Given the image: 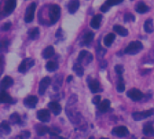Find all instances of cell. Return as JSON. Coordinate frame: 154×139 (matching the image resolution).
I'll list each match as a JSON object with an SVG mask.
<instances>
[{"label":"cell","mask_w":154,"mask_h":139,"mask_svg":"<svg viewBox=\"0 0 154 139\" xmlns=\"http://www.w3.org/2000/svg\"><path fill=\"white\" fill-rule=\"evenodd\" d=\"M89 139H94V137H90V138Z\"/></svg>","instance_id":"cell-45"},{"label":"cell","mask_w":154,"mask_h":139,"mask_svg":"<svg viewBox=\"0 0 154 139\" xmlns=\"http://www.w3.org/2000/svg\"><path fill=\"white\" fill-rule=\"evenodd\" d=\"M37 103H38V98L36 96H28L23 100L24 106L29 109H34Z\"/></svg>","instance_id":"cell-10"},{"label":"cell","mask_w":154,"mask_h":139,"mask_svg":"<svg viewBox=\"0 0 154 139\" xmlns=\"http://www.w3.org/2000/svg\"><path fill=\"white\" fill-rule=\"evenodd\" d=\"M10 121L13 124H21V118L17 113H14L10 116Z\"/></svg>","instance_id":"cell-33"},{"label":"cell","mask_w":154,"mask_h":139,"mask_svg":"<svg viewBox=\"0 0 154 139\" xmlns=\"http://www.w3.org/2000/svg\"><path fill=\"white\" fill-rule=\"evenodd\" d=\"M114 31L116 32V33H117L119 35H121V36H126L127 34H128V30L127 29H125L124 26H122V25H118V24H116L115 26H114Z\"/></svg>","instance_id":"cell-25"},{"label":"cell","mask_w":154,"mask_h":139,"mask_svg":"<svg viewBox=\"0 0 154 139\" xmlns=\"http://www.w3.org/2000/svg\"><path fill=\"white\" fill-rule=\"evenodd\" d=\"M143 139H146V138H143Z\"/></svg>","instance_id":"cell-46"},{"label":"cell","mask_w":154,"mask_h":139,"mask_svg":"<svg viewBox=\"0 0 154 139\" xmlns=\"http://www.w3.org/2000/svg\"><path fill=\"white\" fill-rule=\"evenodd\" d=\"M112 134L118 137H125L129 135V130L126 127L120 126V127H116V128H113Z\"/></svg>","instance_id":"cell-8"},{"label":"cell","mask_w":154,"mask_h":139,"mask_svg":"<svg viewBox=\"0 0 154 139\" xmlns=\"http://www.w3.org/2000/svg\"><path fill=\"white\" fill-rule=\"evenodd\" d=\"M48 133L51 137H57L60 133V129H59L57 128H49V132Z\"/></svg>","instance_id":"cell-36"},{"label":"cell","mask_w":154,"mask_h":139,"mask_svg":"<svg viewBox=\"0 0 154 139\" xmlns=\"http://www.w3.org/2000/svg\"><path fill=\"white\" fill-rule=\"evenodd\" d=\"M48 107L49 109H51V111L54 114V115H60V112H61V106L58 103V102H55V101H52V102H50L48 104Z\"/></svg>","instance_id":"cell-15"},{"label":"cell","mask_w":154,"mask_h":139,"mask_svg":"<svg viewBox=\"0 0 154 139\" xmlns=\"http://www.w3.org/2000/svg\"><path fill=\"white\" fill-rule=\"evenodd\" d=\"M100 139H108V138H106V137H102V138H100Z\"/></svg>","instance_id":"cell-44"},{"label":"cell","mask_w":154,"mask_h":139,"mask_svg":"<svg viewBox=\"0 0 154 139\" xmlns=\"http://www.w3.org/2000/svg\"><path fill=\"white\" fill-rule=\"evenodd\" d=\"M50 84H51V79L49 77L43 78L40 81V84H39V94L40 95H43Z\"/></svg>","instance_id":"cell-11"},{"label":"cell","mask_w":154,"mask_h":139,"mask_svg":"<svg viewBox=\"0 0 154 139\" xmlns=\"http://www.w3.org/2000/svg\"><path fill=\"white\" fill-rule=\"evenodd\" d=\"M143 134L146 136H153L154 135V128L152 122H148L143 127Z\"/></svg>","instance_id":"cell-20"},{"label":"cell","mask_w":154,"mask_h":139,"mask_svg":"<svg viewBox=\"0 0 154 139\" xmlns=\"http://www.w3.org/2000/svg\"><path fill=\"white\" fill-rule=\"evenodd\" d=\"M143 43H142L140 41L132 42V43H130L127 45V47L125 49V53L134 55V54L138 53L139 52H141V51L143 50Z\"/></svg>","instance_id":"cell-1"},{"label":"cell","mask_w":154,"mask_h":139,"mask_svg":"<svg viewBox=\"0 0 154 139\" xmlns=\"http://www.w3.org/2000/svg\"><path fill=\"white\" fill-rule=\"evenodd\" d=\"M11 132V128L9 124L6 121H3L0 124V134L1 135H8Z\"/></svg>","instance_id":"cell-22"},{"label":"cell","mask_w":154,"mask_h":139,"mask_svg":"<svg viewBox=\"0 0 154 139\" xmlns=\"http://www.w3.org/2000/svg\"><path fill=\"white\" fill-rule=\"evenodd\" d=\"M154 115V109H149V110H144V111H141V112H134L133 113L132 117L135 121H140L143 119H145L151 116Z\"/></svg>","instance_id":"cell-3"},{"label":"cell","mask_w":154,"mask_h":139,"mask_svg":"<svg viewBox=\"0 0 154 139\" xmlns=\"http://www.w3.org/2000/svg\"><path fill=\"white\" fill-rule=\"evenodd\" d=\"M79 7V0H71L69 3L68 8H69V12L70 14H74Z\"/></svg>","instance_id":"cell-19"},{"label":"cell","mask_w":154,"mask_h":139,"mask_svg":"<svg viewBox=\"0 0 154 139\" xmlns=\"http://www.w3.org/2000/svg\"><path fill=\"white\" fill-rule=\"evenodd\" d=\"M144 31L148 33H152L154 30L153 27V22H152V19H147L145 22H144Z\"/></svg>","instance_id":"cell-26"},{"label":"cell","mask_w":154,"mask_h":139,"mask_svg":"<svg viewBox=\"0 0 154 139\" xmlns=\"http://www.w3.org/2000/svg\"><path fill=\"white\" fill-rule=\"evenodd\" d=\"M115 70H116V72L119 76L122 75L123 72H124V67H123L122 65H116V66L115 67Z\"/></svg>","instance_id":"cell-39"},{"label":"cell","mask_w":154,"mask_h":139,"mask_svg":"<svg viewBox=\"0 0 154 139\" xmlns=\"http://www.w3.org/2000/svg\"><path fill=\"white\" fill-rule=\"evenodd\" d=\"M101 21H102V15L101 14H97L95 15L90 23V25L94 28V29H98L100 24H101Z\"/></svg>","instance_id":"cell-18"},{"label":"cell","mask_w":154,"mask_h":139,"mask_svg":"<svg viewBox=\"0 0 154 139\" xmlns=\"http://www.w3.org/2000/svg\"><path fill=\"white\" fill-rule=\"evenodd\" d=\"M12 139H22L21 138V137L20 136H17V137H14V138Z\"/></svg>","instance_id":"cell-43"},{"label":"cell","mask_w":154,"mask_h":139,"mask_svg":"<svg viewBox=\"0 0 154 139\" xmlns=\"http://www.w3.org/2000/svg\"><path fill=\"white\" fill-rule=\"evenodd\" d=\"M39 33H40L39 29H38V28H33V29H32V30L29 32V36H30V38H31V39L34 40V39L38 38Z\"/></svg>","instance_id":"cell-34"},{"label":"cell","mask_w":154,"mask_h":139,"mask_svg":"<svg viewBox=\"0 0 154 139\" xmlns=\"http://www.w3.org/2000/svg\"><path fill=\"white\" fill-rule=\"evenodd\" d=\"M93 60V56L90 52H87V51H81L79 52V58H78V61L79 62H82L83 64L85 65H88L89 62H91Z\"/></svg>","instance_id":"cell-5"},{"label":"cell","mask_w":154,"mask_h":139,"mask_svg":"<svg viewBox=\"0 0 154 139\" xmlns=\"http://www.w3.org/2000/svg\"><path fill=\"white\" fill-rule=\"evenodd\" d=\"M14 83V81L11 77L9 76H5L0 82V90H6L7 89H9Z\"/></svg>","instance_id":"cell-14"},{"label":"cell","mask_w":154,"mask_h":139,"mask_svg":"<svg viewBox=\"0 0 154 139\" xmlns=\"http://www.w3.org/2000/svg\"><path fill=\"white\" fill-rule=\"evenodd\" d=\"M49 128L48 127H45V126H42V125H38L37 128H36V132L39 136H44L45 134H47L49 132Z\"/></svg>","instance_id":"cell-29"},{"label":"cell","mask_w":154,"mask_h":139,"mask_svg":"<svg viewBox=\"0 0 154 139\" xmlns=\"http://www.w3.org/2000/svg\"><path fill=\"white\" fill-rule=\"evenodd\" d=\"M124 0H106L104 5H102V6L100 7V10L104 13L107 12L109 10V8L113 5H118L120 3H122Z\"/></svg>","instance_id":"cell-13"},{"label":"cell","mask_w":154,"mask_h":139,"mask_svg":"<svg viewBox=\"0 0 154 139\" xmlns=\"http://www.w3.org/2000/svg\"><path fill=\"white\" fill-rule=\"evenodd\" d=\"M71 80H72V76H69V78L67 79V81L69 82V81H70Z\"/></svg>","instance_id":"cell-42"},{"label":"cell","mask_w":154,"mask_h":139,"mask_svg":"<svg viewBox=\"0 0 154 139\" xmlns=\"http://www.w3.org/2000/svg\"><path fill=\"white\" fill-rule=\"evenodd\" d=\"M100 100H101L100 96H97V97H94V98H93L92 102H93V104H95V105H99Z\"/></svg>","instance_id":"cell-41"},{"label":"cell","mask_w":154,"mask_h":139,"mask_svg":"<svg viewBox=\"0 0 154 139\" xmlns=\"http://www.w3.org/2000/svg\"><path fill=\"white\" fill-rule=\"evenodd\" d=\"M125 22H134V15L131 13H127L124 15Z\"/></svg>","instance_id":"cell-37"},{"label":"cell","mask_w":154,"mask_h":139,"mask_svg":"<svg viewBox=\"0 0 154 139\" xmlns=\"http://www.w3.org/2000/svg\"><path fill=\"white\" fill-rule=\"evenodd\" d=\"M46 70L48 71H56L58 68H59V64L56 62H53V61H51L49 62L46 63Z\"/></svg>","instance_id":"cell-30"},{"label":"cell","mask_w":154,"mask_h":139,"mask_svg":"<svg viewBox=\"0 0 154 139\" xmlns=\"http://www.w3.org/2000/svg\"><path fill=\"white\" fill-rule=\"evenodd\" d=\"M109 109H110V101L108 100H104V101H102L98 105V110L102 113L106 112Z\"/></svg>","instance_id":"cell-23"},{"label":"cell","mask_w":154,"mask_h":139,"mask_svg":"<svg viewBox=\"0 0 154 139\" xmlns=\"http://www.w3.org/2000/svg\"><path fill=\"white\" fill-rule=\"evenodd\" d=\"M10 27H11V23H5L1 26V30L2 31H7L10 29Z\"/></svg>","instance_id":"cell-40"},{"label":"cell","mask_w":154,"mask_h":139,"mask_svg":"<svg viewBox=\"0 0 154 139\" xmlns=\"http://www.w3.org/2000/svg\"><path fill=\"white\" fill-rule=\"evenodd\" d=\"M33 65H34V61L32 60L31 58H26V59H24V60L21 62V64L19 65L18 70H19L20 72L25 73V72H26L29 69H31Z\"/></svg>","instance_id":"cell-6"},{"label":"cell","mask_w":154,"mask_h":139,"mask_svg":"<svg viewBox=\"0 0 154 139\" xmlns=\"http://www.w3.org/2000/svg\"><path fill=\"white\" fill-rule=\"evenodd\" d=\"M93 39H94V33L92 32H88V33H85V35L83 37V44L89 45L92 43Z\"/></svg>","instance_id":"cell-27"},{"label":"cell","mask_w":154,"mask_h":139,"mask_svg":"<svg viewBox=\"0 0 154 139\" xmlns=\"http://www.w3.org/2000/svg\"><path fill=\"white\" fill-rule=\"evenodd\" d=\"M132 139H133V138H132Z\"/></svg>","instance_id":"cell-47"},{"label":"cell","mask_w":154,"mask_h":139,"mask_svg":"<svg viewBox=\"0 0 154 139\" xmlns=\"http://www.w3.org/2000/svg\"><path fill=\"white\" fill-rule=\"evenodd\" d=\"M143 93L138 89H132L127 91V97L131 99L133 101H139L143 98Z\"/></svg>","instance_id":"cell-7"},{"label":"cell","mask_w":154,"mask_h":139,"mask_svg":"<svg viewBox=\"0 0 154 139\" xmlns=\"http://www.w3.org/2000/svg\"><path fill=\"white\" fill-rule=\"evenodd\" d=\"M115 39H116V35H115L114 33H108V34L105 37V39H104V43H105V45H106V47L111 46V45L113 44Z\"/></svg>","instance_id":"cell-28"},{"label":"cell","mask_w":154,"mask_h":139,"mask_svg":"<svg viewBox=\"0 0 154 139\" xmlns=\"http://www.w3.org/2000/svg\"><path fill=\"white\" fill-rule=\"evenodd\" d=\"M135 10L139 14H145V13H147L149 11V6L146 4H144L143 2H140V3H138L136 5Z\"/></svg>","instance_id":"cell-21"},{"label":"cell","mask_w":154,"mask_h":139,"mask_svg":"<svg viewBox=\"0 0 154 139\" xmlns=\"http://www.w3.org/2000/svg\"><path fill=\"white\" fill-rule=\"evenodd\" d=\"M73 70H74V71L76 72V74H77L79 77H82V76H83V74H84V70H83L82 65H81L79 62L76 63V64L73 66Z\"/></svg>","instance_id":"cell-31"},{"label":"cell","mask_w":154,"mask_h":139,"mask_svg":"<svg viewBox=\"0 0 154 139\" xmlns=\"http://www.w3.org/2000/svg\"><path fill=\"white\" fill-rule=\"evenodd\" d=\"M35 9H36V4L35 3H32L26 9V13L24 15V21L26 23H31L32 22L33 18H34V13H35Z\"/></svg>","instance_id":"cell-4"},{"label":"cell","mask_w":154,"mask_h":139,"mask_svg":"<svg viewBox=\"0 0 154 139\" xmlns=\"http://www.w3.org/2000/svg\"><path fill=\"white\" fill-rule=\"evenodd\" d=\"M30 135H31V133L29 132V131H27V130H23V131H22L21 133H20V137H21V138L22 139H27L30 137Z\"/></svg>","instance_id":"cell-38"},{"label":"cell","mask_w":154,"mask_h":139,"mask_svg":"<svg viewBox=\"0 0 154 139\" xmlns=\"http://www.w3.org/2000/svg\"><path fill=\"white\" fill-rule=\"evenodd\" d=\"M88 87L91 90V92L93 93H97L100 90V83L97 81V80H91L88 82Z\"/></svg>","instance_id":"cell-17"},{"label":"cell","mask_w":154,"mask_h":139,"mask_svg":"<svg viewBox=\"0 0 154 139\" xmlns=\"http://www.w3.org/2000/svg\"><path fill=\"white\" fill-rule=\"evenodd\" d=\"M60 16V7L57 5H51L49 9V17L51 24L57 23Z\"/></svg>","instance_id":"cell-2"},{"label":"cell","mask_w":154,"mask_h":139,"mask_svg":"<svg viewBox=\"0 0 154 139\" xmlns=\"http://www.w3.org/2000/svg\"><path fill=\"white\" fill-rule=\"evenodd\" d=\"M16 6V0H6L5 6H4V14L9 15L14 10Z\"/></svg>","instance_id":"cell-9"},{"label":"cell","mask_w":154,"mask_h":139,"mask_svg":"<svg viewBox=\"0 0 154 139\" xmlns=\"http://www.w3.org/2000/svg\"><path fill=\"white\" fill-rule=\"evenodd\" d=\"M8 41L7 40H1L0 41V52H3L5 51H6L7 47H8Z\"/></svg>","instance_id":"cell-35"},{"label":"cell","mask_w":154,"mask_h":139,"mask_svg":"<svg viewBox=\"0 0 154 139\" xmlns=\"http://www.w3.org/2000/svg\"><path fill=\"white\" fill-rule=\"evenodd\" d=\"M37 118L42 122H48L51 118L50 111L47 109H41L37 112Z\"/></svg>","instance_id":"cell-12"},{"label":"cell","mask_w":154,"mask_h":139,"mask_svg":"<svg viewBox=\"0 0 154 139\" xmlns=\"http://www.w3.org/2000/svg\"><path fill=\"white\" fill-rule=\"evenodd\" d=\"M0 103H13V99L5 90L0 91Z\"/></svg>","instance_id":"cell-16"},{"label":"cell","mask_w":154,"mask_h":139,"mask_svg":"<svg viewBox=\"0 0 154 139\" xmlns=\"http://www.w3.org/2000/svg\"><path fill=\"white\" fill-rule=\"evenodd\" d=\"M55 53V51H54V48L52 46H48L44 49L43 52H42V57L44 59H49L51 57H52Z\"/></svg>","instance_id":"cell-24"},{"label":"cell","mask_w":154,"mask_h":139,"mask_svg":"<svg viewBox=\"0 0 154 139\" xmlns=\"http://www.w3.org/2000/svg\"><path fill=\"white\" fill-rule=\"evenodd\" d=\"M116 90H117V91L120 92V93L124 92L125 90V81H124V79H123L122 75L119 76V81H118V83H117Z\"/></svg>","instance_id":"cell-32"}]
</instances>
